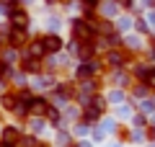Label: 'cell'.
Here are the masks:
<instances>
[{"mask_svg": "<svg viewBox=\"0 0 155 147\" xmlns=\"http://www.w3.org/2000/svg\"><path fill=\"white\" fill-rule=\"evenodd\" d=\"M21 96H18L16 90H8L3 93V98H0V106H3V111H8V114H16L18 109H21Z\"/></svg>", "mask_w": 155, "mask_h": 147, "instance_id": "1", "label": "cell"}, {"mask_svg": "<svg viewBox=\"0 0 155 147\" xmlns=\"http://www.w3.org/2000/svg\"><path fill=\"white\" fill-rule=\"evenodd\" d=\"M0 137H3V142H8V145H21L23 142V134H21V129H18V126H3V129H0Z\"/></svg>", "mask_w": 155, "mask_h": 147, "instance_id": "2", "label": "cell"}, {"mask_svg": "<svg viewBox=\"0 0 155 147\" xmlns=\"http://www.w3.org/2000/svg\"><path fill=\"white\" fill-rule=\"evenodd\" d=\"M41 41H44L47 54H57V52L62 49V39L57 36V34H47V36H41Z\"/></svg>", "mask_w": 155, "mask_h": 147, "instance_id": "3", "label": "cell"}, {"mask_svg": "<svg viewBox=\"0 0 155 147\" xmlns=\"http://www.w3.org/2000/svg\"><path fill=\"white\" fill-rule=\"evenodd\" d=\"M96 75H98V65L96 62H83V65L78 67V77L80 80H93Z\"/></svg>", "mask_w": 155, "mask_h": 147, "instance_id": "4", "label": "cell"}, {"mask_svg": "<svg viewBox=\"0 0 155 147\" xmlns=\"http://www.w3.org/2000/svg\"><path fill=\"white\" fill-rule=\"evenodd\" d=\"M21 70L28 72V75H36V72H41V60H34V57L23 54V60H21Z\"/></svg>", "mask_w": 155, "mask_h": 147, "instance_id": "5", "label": "cell"}, {"mask_svg": "<svg viewBox=\"0 0 155 147\" xmlns=\"http://www.w3.org/2000/svg\"><path fill=\"white\" fill-rule=\"evenodd\" d=\"M49 109H52V106L47 103V98H34L31 103H28V111H31L34 116H44V114H49Z\"/></svg>", "mask_w": 155, "mask_h": 147, "instance_id": "6", "label": "cell"}, {"mask_svg": "<svg viewBox=\"0 0 155 147\" xmlns=\"http://www.w3.org/2000/svg\"><path fill=\"white\" fill-rule=\"evenodd\" d=\"M26 26H28V13L21 8V11H16L11 16V28H21V31H26Z\"/></svg>", "mask_w": 155, "mask_h": 147, "instance_id": "7", "label": "cell"}, {"mask_svg": "<svg viewBox=\"0 0 155 147\" xmlns=\"http://www.w3.org/2000/svg\"><path fill=\"white\" fill-rule=\"evenodd\" d=\"M47 119H49L52 124H60V111H57V109H49V114H47Z\"/></svg>", "mask_w": 155, "mask_h": 147, "instance_id": "8", "label": "cell"}, {"mask_svg": "<svg viewBox=\"0 0 155 147\" xmlns=\"http://www.w3.org/2000/svg\"><path fill=\"white\" fill-rule=\"evenodd\" d=\"M98 3H101V0H85V5H88V8H93V5H98Z\"/></svg>", "mask_w": 155, "mask_h": 147, "instance_id": "9", "label": "cell"}, {"mask_svg": "<svg viewBox=\"0 0 155 147\" xmlns=\"http://www.w3.org/2000/svg\"><path fill=\"white\" fill-rule=\"evenodd\" d=\"M0 147H16V145H8V142H0Z\"/></svg>", "mask_w": 155, "mask_h": 147, "instance_id": "10", "label": "cell"}, {"mask_svg": "<svg viewBox=\"0 0 155 147\" xmlns=\"http://www.w3.org/2000/svg\"><path fill=\"white\" fill-rule=\"evenodd\" d=\"M47 3H49V5H52V3H54V0H47Z\"/></svg>", "mask_w": 155, "mask_h": 147, "instance_id": "11", "label": "cell"}, {"mask_svg": "<svg viewBox=\"0 0 155 147\" xmlns=\"http://www.w3.org/2000/svg\"><path fill=\"white\" fill-rule=\"evenodd\" d=\"M72 147H80V145H72Z\"/></svg>", "mask_w": 155, "mask_h": 147, "instance_id": "12", "label": "cell"}]
</instances>
